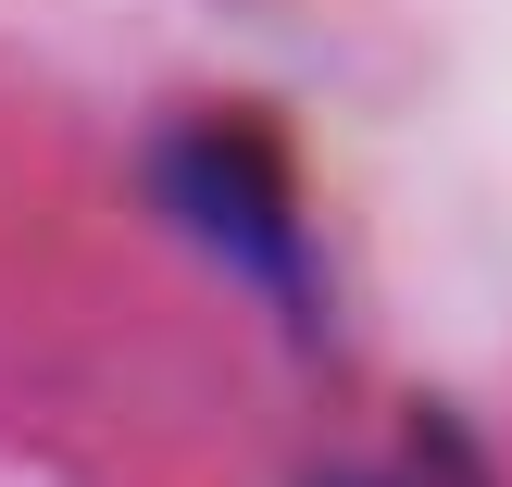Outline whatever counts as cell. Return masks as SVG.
I'll return each instance as SVG.
<instances>
[{
  "mask_svg": "<svg viewBox=\"0 0 512 487\" xmlns=\"http://www.w3.org/2000/svg\"><path fill=\"white\" fill-rule=\"evenodd\" d=\"M325 487H413V475H325Z\"/></svg>",
  "mask_w": 512,
  "mask_h": 487,
  "instance_id": "6da1fadb",
  "label": "cell"
}]
</instances>
